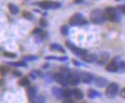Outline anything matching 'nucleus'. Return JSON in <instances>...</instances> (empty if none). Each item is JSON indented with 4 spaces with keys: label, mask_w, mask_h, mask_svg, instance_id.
Instances as JSON below:
<instances>
[{
    "label": "nucleus",
    "mask_w": 125,
    "mask_h": 103,
    "mask_svg": "<svg viewBox=\"0 0 125 103\" xmlns=\"http://www.w3.org/2000/svg\"><path fill=\"white\" fill-rule=\"evenodd\" d=\"M90 20L94 24H100L106 20V17L104 15V12L100 10H94L90 14Z\"/></svg>",
    "instance_id": "obj_1"
},
{
    "label": "nucleus",
    "mask_w": 125,
    "mask_h": 103,
    "mask_svg": "<svg viewBox=\"0 0 125 103\" xmlns=\"http://www.w3.org/2000/svg\"><path fill=\"white\" fill-rule=\"evenodd\" d=\"M119 92V87L116 82H111L107 85L105 90V95L109 98H114Z\"/></svg>",
    "instance_id": "obj_2"
},
{
    "label": "nucleus",
    "mask_w": 125,
    "mask_h": 103,
    "mask_svg": "<svg viewBox=\"0 0 125 103\" xmlns=\"http://www.w3.org/2000/svg\"><path fill=\"white\" fill-rule=\"evenodd\" d=\"M87 23H88V21L80 13L74 14L69 20V24L72 26H82V25H86Z\"/></svg>",
    "instance_id": "obj_3"
},
{
    "label": "nucleus",
    "mask_w": 125,
    "mask_h": 103,
    "mask_svg": "<svg viewBox=\"0 0 125 103\" xmlns=\"http://www.w3.org/2000/svg\"><path fill=\"white\" fill-rule=\"evenodd\" d=\"M103 12H104V15H105L106 19H108V20H110V21L117 22V21L119 20V14H118L116 9L113 8V7H107V8L104 10Z\"/></svg>",
    "instance_id": "obj_4"
},
{
    "label": "nucleus",
    "mask_w": 125,
    "mask_h": 103,
    "mask_svg": "<svg viewBox=\"0 0 125 103\" xmlns=\"http://www.w3.org/2000/svg\"><path fill=\"white\" fill-rule=\"evenodd\" d=\"M54 78H55V80H56L59 85H61L63 87H66V86L69 84V82H68V77L65 76L64 75H62L60 72L55 74V75H54Z\"/></svg>",
    "instance_id": "obj_5"
},
{
    "label": "nucleus",
    "mask_w": 125,
    "mask_h": 103,
    "mask_svg": "<svg viewBox=\"0 0 125 103\" xmlns=\"http://www.w3.org/2000/svg\"><path fill=\"white\" fill-rule=\"evenodd\" d=\"M66 46H67V47H68L72 52H74V53L75 54H77V55L83 56V55H85V54H88L86 50H84V49H80V48H77V47H75L74 45L71 44L70 42H66Z\"/></svg>",
    "instance_id": "obj_6"
},
{
    "label": "nucleus",
    "mask_w": 125,
    "mask_h": 103,
    "mask_svg": "<svg viewBox=\"0 0 125 103\" xmlns=\"http://www.w3.org/2000/svg\"><path fill=\"white\" fill-rule=\"evenodd\" d=\"M79 81H80L79 74H77V73H75V72L71 73V75L68 76V82H69V84H71V85H73V86L78 85Z\"/></svg>",
    "instance_id": "obj_7"
},
{
    "label": "nucleus",
    "mask_w": 125,
    "mask_h": 103,
    "mask_svg": "<svg viewBox=\"0 0 125 103\" xmlns=\"http://www.w3.org/2000/svg\"><path fill=\"white\" fill-rule=\"evenodd\" d=\"M79 76H80V80L83 82V83H91L94 79L93 76L87 72H82L79 74Z\"/></svg>",
    "instance_id": "obj_8"
},
{
    "label": "nucleus",
    "mask_w": 125,
    "mask_h": 103,
    "mask_svg": "<svg viewBox=\"0 0 125 103\" xmlns=\"http://www.w3.org/2000/svg\"><path fill=\"white\" fill-rule=\"evenodd\" d=\"M105 70L107 72H109V73H116V72L119 71V66L115 61H111V62L106 64Z\"/></svg>",
    "instance_id": "obj_9"
},
{
    "label": "nucleus",
    "mask_w": 125,
    "mask_h": 103,
    "mask_svg": "<svg viewBox=\"0 0 125 103\" xmlns=\"http://www.w3.org/2000/svg\"><path fill=\"white\" fill-rule=\"evenodd\" d=\"M27 96L31 101H34L36 98V89L34 86H29L27 88Z\"/></svg>",
    "instance_id": "obj_10"
},
{
    "label": "nucleus",
    "mask_w": 125,
    "mask_h": 103,
    "mask_svg": "<svg viewBox=\"0 0 125 103\" xmlns=\"http://www.w3.org/2000/svg\"><path fill=\"white\" fill-rule=\"evenodd\" d=\"M107 79L105 77H102V76H97L96 79H95V85L98 88H103L107 85Z\"/></svg>",
    "instance_id": "obj_11"
},
{
    "label": "nucleus",
    "mask_w": 125,
    "mask_h": 103,
    "mask_svg": "<svg viewBox=\"0 0 125 103\" xmlns=\"http://www.w3.org/2000/svg\"><path fill=\"white\" fill-rule=\"evenodd\" d=\"M81 58H82V60H84L85 62L91 63V62L96 61V60L97 59V56L96 54H87L81 56Z\"/></svg>",
    "instance_id": "obj_12"
},
{
    "label": "nucleus",
    "mask_w": 125,
    "mask_h": 103,
    "mask_svg": "<svg viewBox=\"0 0 125 103\" xmlns=\"http://www.w3.org/2000/svg\"><path fill=\"white\" fill-rule=\"evenodd\" d=\"M109 57H110V54L108 53H102L99 56H97V61L98 64H104L109 59Z\"/></svg>",
    "instance_id": "obj_13"
},
{
    "label": "nucleus",
    "mask_w": 125,
    "mask_h": 103,
    "mask_svg": "<svg viewBox=\"0 0 125 103\" xmlns=\"http://www.w3.org/2000/svg\"><path fill=\"white\" fill-rule=\"evenodd\" d=\"M54 96L57 98H64V90L60 89V88H57V87H54L53 90H52Z\"/></svg>",
    "instance_id": "obj_14"
},
{
    "label": "nucleus",
    "mask_w": 125,
    "mask_h": 103,
    "mask_svg": "<svg viewBox=\"0 0 125 103\" xmlns=\"http://www.w3.org/2000/svg\"><path fill=\"white\" fill-rule=\"evenodd\" d=\"M38 6L42 9H45V10L53 9V2H51V1H40V2H38Z\"/></svg>",
    "instance_id": "obj_15"
},
{
    "label": "nucleus",
    "mask_w": 125,
    "mask_h": 103,
    "mask_svg": "<svg viewBox=\"0 0 125 103\" xmlns=\"http://www.w3.org/2000/svg\"><path fill=\"white\" fill-rule=\"evenodd\" d=\"M73 96L74 97V98H75V99H78V100L82 99V98H83V97H84V95H83L82 91H80V90H79V89H77V88H75V89H74V90H73Z\"/></svg>",
    "instance_id": "obj_16"
},
{
    "label": "nucleus",
    "mask_w": 125,
    "mask_h": 103,
    "mask_svg": "<svg viewBox=\"0 0 125 103\" xmlns=\"http://www.w3.org/2000/svg\"><path fill=\"white\" fill-rule=\"evenodd\" d=\"M18 85L23 86V87H27V86H29V85H30V79H29V77L24 76V77L20 78L19 81H18Z\"/></svg>",
    "instance_id": "obj_17"
},
{
    "label": "nucleus",
    "mask_w": 125,
    "mask_h": 103,
    "mask_svg": "<svg viewBox=\"0 0 125 103\" xmlns=\"http://www.w3.org/2000/svg\"><path fill=\"white\" fill-rule=\"evenodd\" d=\"M8 8H9V11H11V13H12V14L18 13L19 9H18V7H17L16 5H14V4H9V5H8Z\"/></svg>",
    "instance_id": "obj_18"
},
{
    "label": "nucleus",
    "mask_w": 125,
    "mask_h": 103,
    "mask_svg": "<svg viewBox=\"0 0 125 103\" xmlns=\"http://www.w3.org/2000/svg\"><path fill=\"white\" fill-rule=\"evenodd\" d=\"M100 95H99V93L97 92V91H96V90H94V89H90V90H88V97L90 98H97V97H99Z\"/></svg>",
    "instance_id": "obj_19"
},
{
    "label": "nucleus",
    "mask_w": 125,
    "mask_h": 103,
    "mask_svg": "<svg viewBox=\"0 0 125 103\" xmlns=\"http://www.w3.org/2000/svg\"><path fill=\"white\" fill-rule=\"evenodd\" d=\"M59 71H60V73L62 74V75H64L65 76H69L70 75H71V70L68 68V67H66V66H61L60 67V69H59Z\"/></svg>",
    "instance_id": "obj_20"
},
{
    "label": "nucleus",
    "mask_w": 125,
    "mask_h": 103,
    "mask_svg": "<svg viewBox=\"0 0 125 103\" xmlns=\"http://www.w3.org/2000/svg\"><path fill=\"white\" fill-rule=\"evenodd\" d=\"M51 50H53V51H58L60 53H65V50L63 49L60 45H58V44H52L51 45Z\"/></svg>",
    "instance_id": "obj_21"
},
{
    "label": "nucleus",
    "mask_w": 125,
    "mask_h": 103,
    "mask_svg": "<svg viewBox=\"0 0 125 103\" xmlns=\"http://www.w3.org/2000/svg\"><path fill=\"white\" fill-rule=\"evenodd\" d=\"M9 72H10L9 66L4 65V66H1V67H0V74H1V76H6Z\"/></svg>",
    "instance_id": "obj_22"
},
{
    "label": "nucleus",
    "mask_w": 125,
    "mask_h": 103,
    "mask_svg": "<svg viewBox=\"0 0 125 103\" xmlns=\"http://www.w3.org/2000/svg\"><path fill=\"white\" fill-rule=\"evenodd\" d=\"M9 64H11L12 66H16V67H26L27 66V64L25 62H22V61H20V62H11V63H9Z\"/></svg>",
    "instance_id": "obj_23"
},
{
    "label": "nucleus",
    "mask_w": 125,
    "mask_h": 103,
    "mask_svg": "<svg viewBox=\"0 0 125 103\" xmlns=\"http://www.w3.org/2000/svg\"><path fill=\"white\" fill-rule=\"evenodd\" d=\"M3 55L6 56V57H11V58L16 57V54H14V53H10V52H4V53H3Z\"/></svg>",
    "instance_id": "obj_24"
},
{
    "label": "nucleus",
    "mask_w": 125,
    "mask_h": 103,
    "mask_svg": "<svg viewBox=\"0 0 125 103\" xmlns=\"http://www.w3.org/2000/svg\"><path fill=\"white\" fill-rule=\"evenodd\" d=\"M73 96V91H71L70 89H66L64 90V98H70V97Z\"/></svg>",
    "instance_id": "obj_25"
},
{
    "label": "nucleus",
    "mask_w": 125,
    "mask_h": 103,
    "mask_svg": "<svg viewBox=\"0 0 125 103\" xmlns=\"http://www.w3.org/2000/svg\"><path fill=\"white\" fill-rule=\"evenodd\" d=\"M23 16L26 19H29V20H33V18H34V15L31 12H29V11H24L23 12Z\"/></svg>",
    "instance_id": "obj_26"
},
{
    "label": "nucleus",
    "mask_w": 125,
    "mask_h": 103,
    "mask_svg": "<svg viewBox=\"0 0 125 103\" xmlns=\"http://www.w3.org/2000/svg\"><path fill=\"white\" fill-rule=\"evenodd\" d=\"M60 32H61V33L64 34V35H66V34H68V33H69V30H68V27L67 26H62L61 27V29H60Z\"/></svg>",
    "instance_id": "obj_27"
},
{
    "label": "nucleus",
    "mask_w": 125,
    "mask_h": 103,
    "mask_svg": "<svg viewBox=\"0 0 125 103\" xmlns=\"http://www.w3.org/2000/svg\"><path fill=\"white\" fill-rule=\"evenodd\" d=\"M39 24H40L41 27H46L48 25V22H47V20L45 18H41L40 21H39Z\"/></svg>",
    "instance_id": "obj_28"
},
{
    "label": "nucleus",
    "mask_w": 125,
    "mask_h": 103,
    "mask_svg": "<svg viewBox=\"0 0 125 103\" xmlns=\"http://www.w3.org/2000/svg\"><path fill=\"white\" fill-rule=\"evenodd\" d=\"M118 66H119V69H125V61H120L119 64H118Z\"/></svg>",
    "instance_id": "obj_29"
},
{
    "label": "nucleus",
    "mask_w": 125,
    "mask_h": 103,
    "mask_svg": "<svg viewBox=\"0 0 125 103\" xmlns=\"http://www.w3.org/2000/svg\"><path fill=\"white\" fill-rule=\"evenodd\" d=\"M36 103H45V98L43 97H38Z\"/></svg>",
    "instance_id": "obj_30"
},
{
    "label": "nucleus",
    "mask_w": 125,
    "mask_h": 103,
    "mask_svg": "<svg viewBox=\"0 0 125 103\" xmlns=\"http://www.w3.org/2000/svg\"><path fill=\"white\" fill-rule=\"evenodd\" d=\"M119 96H120L121 98H125V88H123V89L120 90V92H119Z\"/></svg>",
    "instance_id": "obj_31"
},
{
    "label": "nucleus",
    "mask_w": 125,
    "mask_h": 103,
    "mask_svg": "<svg viewBox=\"0 0 125 103\" xmlns=\"http://www.w3.org/2000/svg\"><path fill=\"white\" fill-rule=\"evenodd\" d=\"M27 60H34V59H36L37 57L36 56H33V55H30V56H26L25 57Z\"/></svg>",
    "instance_id": "obj_32"
},
{
    "label": "nucleus",
    "mask_w": 125,
    "mask_h": 103,
    "mask_svg": "<svg viewBox=\"0 0 125 103\" xmlns=\"http://www.w3.org/2000/svg\"><path fill=\"white\" fill-rule=\"evenodd\" d=\"M12 73H13V75H14L15 76H21V73L18 72V71H16V70H14Z\"/></svg>",
    "instance_id": "obj_33"
},
{
    "label": "nucleus",
    "mask_w": 125,
    "mask_h": 103,
    "mask_svg": "<svg viewBox=\"0 0 125 103\" xmlns=\"http://www.w3.org/2000/svg\"><path fill=\"white\" fill-rule=\"evenodd\" d=\"M119 10H120V11L123 12L125 14V6H120V7H119Z\"/></svg>",
    "instance_id": "obj_34"
},
{
    "label": "nucleus",
    "mask_w": 125,
    "mask_h": 103,
    "mask_svg": "<svg viewBox=\"0 0 125 103\" xmlns=\"http://www.w3.org/2000/svg\"><path fill=\"white\" fill-rule=\"evenodd\" d=\"M62 103H74L72 99H70V98H66Z\"/></svg>",
    "instance_id": "obj_35"
},
{
    "label": "nucleus",
    "mask_w": 125,
    "mask_h": 103,
    "mask_svg": "<svg viewBox=\"0 0 125 103\" xmlns=\"http://www.w3.org/2000/svg\"><path fill=\"white\" fill-rule=\"evenodd\" d=\"M73 63H74L75 66H80V63H79L77 60H74H74H73Z\"/></svg>",
    "instance_id": "obj_36"
},
{
    "label": "nucleus",
    "mask_w": 125,
    "mask_h": 103,
    "mask_svg": "<svg viewBox=\"0 0 125 103\" xmlns=\"http://www.w3.org/2000/svg\"><path fill=\"white\" fill-rule=\"evenodd\" d=\"M83 0H74V2L75 3H80V2H82Z\"/></svg>",
    "instance_id": "obj_37"
},
{
    "label": "nucleus",
    "mask_w": 125,
    "mask_h": 103,
    "mask_svg": "<svg viewBox=\"0 0 125 103\" xmlns=\"http://www.w3.org/2000/svg\"><path fill=\"white\" fill-rule=\"evenodd\" d=\"M30 103H36V102H34V101H31Z\"/></svg>",
    "instance_id": "obj_38"
}]
</instances>
